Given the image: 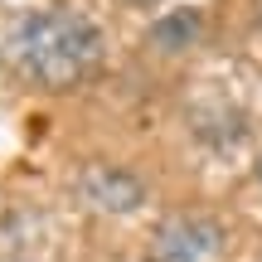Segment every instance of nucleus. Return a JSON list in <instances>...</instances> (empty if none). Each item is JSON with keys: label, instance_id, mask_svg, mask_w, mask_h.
I'll list each match as a JSON object with an SVG mask.
<instances>
[{"label": "nucleus", "instance_id": "2", "mask_svg": "<svg viewBox=\"0 0 262 262\" xmlns=\"http://www.w3.org/2000/svg\"><path fill=\"white\" fill-rule=\"evenodd\" d=\"M73 199L97 219H122L146 204V180L126 165H112V160H88L73 175Z\"/></svg>", "mask_w": 262, "mask_h": 262}, {"label": "nucleus", "instance_id": "1", "mask_svg": "<svg viewBox=\"0 0 262 262\" xmlns=\"http://www.w3.org/2000/svg\"><path fill=\"white\" fill-rule=\"evenodd\" d=\"M5 58L29 88L68 93L102 63V29L78 10L25 15L5 39Z\"/></svg>", "mask_w": 262, "mask_h": 262}, {"label": "nucleus", "instance_id": "7", "mask_svg": "<svg viewBox=\"0 0 262 262\" xmlns=\"http://www.w3.org/2000/svg\"><path fill=\"white\" fill-rule=\"evenodd\" d=\"M257 175H262V165H257Z\"/></svg>", "mask_w": 262, "mask_h": 262}, {"label": "nucleus", "instance_id": "6", "mask_svg": "<svg viewBox=\"0 0 262 262\" xmlns=\"http://www.w3.org/2000/svg\"><path fill=\"white\" fill-rule=\"evenodd\" d=\"M122 262H156V257H122Z\"/></svg>", "mask_w": 262, "mask_h": 262}, {"label": "nucleus", "instance_id": "5", "mask_svg": "<svg viewBox=\"0 0 262 262\" xmlns=\"http://www.w3.org/2000/svg\"><path fill=\"white\" fill-rule=\"evenodd\" d=\"M126 5H160V0H126Z\"/></svg>", "mask_w": 262, "mask_h": 262}, {"label": "nucleus", "instance_id": "3", "mask_svg": "<svg viewBox=\"0 0 262 262\" xmlns=\"http://www.w3.org/2000/svg\"><path fill=\"white\" fill-rule=\"evenodd\" d=\"M228 228L209 214H170L150 233V257L156 262H224Z\"/></svg>", "mask_w": 262, "mask_h": 262}, {"label": "nucleus", "instance_id": "4", "mask_svg": "<svg viewBox=\"0 0 262 262\" xmlns=\"http://www.w3.org/2000/svg\"><path fill=\"white\" fill-rule=\"evenodd\" d=\"M194 39H199V10H165V15L150 25L146 44L156 49V54H185Z\"/></svg>", "mask_w": 262, "mask_h": 262}]
</instances>
